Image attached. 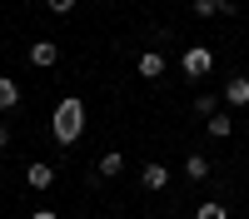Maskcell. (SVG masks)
Wrapping results in <instances>:
<instances>
[{
	"label": "cell",
	"mask_w": 249,
	"mask_h": 219,
	"mask_svg": "<svg viewBox=\"0 0 249 219\" xmlns=\"http://www.w3.org/2000/svg\"><path fill=\"white\" fill-rule=\"evenodd\" d=\"M50 125H55V139H60V145H75V139L85 135V100H80V95H65V100L55 105V119H50Z\"/></svg>",
	"instance_id": "cell-1"
},
{
	"label": "cell",
	"mask_w": 249,
	"mask_h": 219,
	"mask_svg": "<svg viewBox=\"0 0 249 219\" xmlns=\"http://www.w3.org/2000/svg\"><path fill=\"white\" fill-rule=\"evenodd\" d=\"M179 70H184V80H204V75L214 70V50L210 45H190V50L179 55Z\"/></svg>",
	"instance_id": "cell-2"
},
{
	"label": "cell",
	"mask_w": 249,
	"mask_h": 219,
	"mask_svg": "<svg viewBox=\"0 0 249 219\" xmlns=\"http://www.w3.org/2000/svg\"><path fill=\"white\" fill-rule=\"evenodd\" d=\"M30 65L35 70H55L60 65V45H55V40H35V45H30Z\"/></svg>",
	"instance_id": "cell-3"
},
{
	"label": "cell",
	"mask_w": 249,
	"mask_h": 219,
	"mask_svg": "<svg viewBox=\"0 0 249 219\" xmlns=\"http://www.w3.org/2000/svg\"><path fill=\"white\" fill-rule=\"evenodd\" d=\"M224 105H230V110H244L249 105V75H230V85H224Z\"/></svg>",
	"instance_id": "cell-4"
},
{
	"label": "cell",
	"mask_w": 249,
	"mask_h": 219,
	"mask_svg": "<svg viewBox=\"0 0 249 219\" xmlns=\"http://www.w3.org/2000/svg\"><path fill=\"white\" fill-rule=\"evenodd\" d=\"M140 80H164V55L160 50H140Z\"/></svg>",
	"instance_id": "cell-5"
},
{
	"label": "cell",
	"mask_w": 249,
	"mask_h": 219,
	"mask_svg": "<svg viewBox=\"0 0 249 219\" xmlns=\"http://www.w3.org/2000/svg\"><path fill=\"white\" fill-rule=\"evenodd\" d=\"M140 185L160 194L164 185H170V169H164V165H160V159H150V165H144V169H140Z\"/></svg>",
	"instance_id": "cell-6"
},
{
	"label": "cell",
	"mask_w": 249,
	"mask_h": 219,
	"mask_svg": "<svg viewBox=\"0 0 249 219\" xmlns=\"http://www.w3.org/2000/svg\"><path fill=\"white\" fill-rule=\"evenodd\" d=\"M25 185H30V189H50V185H55V169L45 165V159H35V165L25 169Z\"/></svg>",
	"instance_id": "cell-7"
},
{
	"label": "cell",
	"mask_w": 249,
	"mask_h": 219,
	"mask_svg": "<svg viewBox=\"0 0 249 219\" xmlns=\"http://www.w3.org/2000/svg\"><path fill=\"white\" fill-rule=\"evenodd\" d=\"M10 110H20V85L10 75H0V115H10Z\"/></svg>",
	"instance_id": "cell-8"
},
{
	"label": "cell",
	"mask_w": 249,
	"mask_h": 219,
	"mask_svg": "<svg viewBox=\"0 0 249 219\" xmlns=\"http://www.w3.org/2000/svg\"><path fill=\"white\" fill-rule=\"evenodd\" d=\"M184 179H190V185H204V179H210V159L190 154V159H184Z\"/></svg>",
	"instance_id": "cell-9"
},
{
	"label": "cell",
	"mask_w": 249,
	"mask_h": 219,
	"mask_svg": "<svg viewBox=\"0 0 249 219\" xmlns=\"http://www.w3.org/2000/svg\"><path fill=\"white\" fill-rule=\"evenodd\" d=\"M204 135H214V139L234 135V119H230V110H219V115H210V119H204Z\"/></svg>",
	"instance_id": "cell-10"
},
{
	"label": "cell",
	"mask_w": 249,
	"mask_h": 219,
	"mask_svg": "<svg viewBox=\"0 0 249 219\" xmlns=\"http://www.w3.org/2000/svg\"><path fill=\"white\" fill-rule=\"evenodd\" d=\"M120 169H124V154H120V150H110V154H105V159L95 165V174H100V179H115Z\"/></svg>",
	"instance_id": "cell-11"
},
{
	"label": "cell",
	"mask_w": 249,
	"mask_h": 219,
	"mask_svg": "<svg viewBox=\"0 0 249 219\" xmlns=\"http://www.w3.org/2000/svg\"><path fill=\"white\" fill-rule=\"evenodd\" d=\"M195 115H219V95H195Z\"/></svg>",
	"instance_id": "cell-12"
},
{
	"label": "cell",
	"mask_w": 249,
	"mask_h": 219,
	"mask_svg": "<svg viewBox=\"0 0 249 219\" xmlns=\"http://www.w3.org/2000/svg\"><path fill=\"white\" fill-rule=\"evenodd\" d=\"M195 219H230V209H224L219 199H210V204H199V209H195Z\"/></svg>",
	"instance_id": "cell-13"
},
{
	"label": "cell",
	"mask_w": 249,
	"mask_h": 219,
	"mask_svg": "<svg viewBox=\"0 0 249 219\" xmlns=\"http://www.w3.org/2000/svg\"><path fill=\"white\" fill-rule=\"evenodd\" d=\"M195 15H199V20H214V15H219V0H195Z\"/></svg>",
	"instance_id": "cell-14"
},
{
	"label": "cell",
	"mask_w": 249,
	"mask_h": 219,
	"mask_svg": "<svg viewBox=\"0 0 249 219\" xmlns=\"http://www.w3.org/2000/svg\"><path fill=\"white\" fill-rule=\"evenodd\" d=\"M50 10H55V15H70V10H75V0H50Z\"/></svg>",
	"instance_id": "cell-15"
},
{
	"label": "cell",
	"mask_w": 249,
	"mask_h": 219,
	"mask_svg": "<svg viewBox=\"0 0 249 219\" xmlns=\"http://www.w3.org/2000/svg\"><path fill=\"white\" fill-rule=\"evenodd\" d=\"M10 145V125H5V119H0V150H5Z\"/></svg>",
	"instance_id": "cell-16"
},
{
	"label": "cell",
	"mask_w": 249,
	"mask_h": 219,
	"mask_svg": "<svg viewBox=\"0 0 249 219\" xmlns=\"http://www.w3.org/2000/svg\"><path fill=\"white\" fill-rule=\"evenodd\" d=\"M30 219H60V214H55V209H35Z\"/></svg>",
	"instance_id": "cell-17"
}]
</instances>
